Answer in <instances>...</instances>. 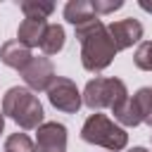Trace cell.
Returning <instances> with one entry per match:
<instances>
[{
	"label": "cell",
	"instance_id": "18",
	"mask_svg": "<svg viewBox=\"0 0 152 152\" xmlns=\"http://www.w3.org/2000/svg\"><path fill=\"white\" fill-rule=\"evenodd\" d=\"M90 5H93V12L97 17L100 14H112V12H116V10L124 7L121 0H90Z\"/></svg>",
	"mask_w": 152,
	"mask_h": 152
},
{
	"label": "cell",
	"instance_id": "16",
	"mask_svg": "<svg viewBox=\"0 0 152 152\" xmlns=\"http://www.w3.org/2000/svg\"><path fill=\"white\" fill-rule=\"evenodd\" d=\"M5 152H38V150H36V142L26 133H12L5 140Z\"/></svg>",
	"mask_w": 152,
	"mask_h": 152
},
{
	"label": "cell",
	"instance_id": "3",
	"mask_svg": "<svg viewBox=\"0 0 152 152\" xmlns=\"http://www.w3.org/2000/svg\"><path fill=\"white\" fill-rule=\"evenodd\" d=\"M81 138L90 145H100L107 152H119L128 145V133L124 126H119L116 121H112L109 116L93 112L81 128Z\"/></svg>",
	"mask_w": 152,
	"mask_h": 152
},
{
	"label": "cell",
	"instance_id": "10",
	"mask_svg": "<svg viewBox=\"0 0 152 152\" xmlns=\"http://www.w3.org/2000/svg\"><path fill=\"white\" fill-rule=\"evenodd\" d=\"M48 21H38V19H24L17 28V40L24 43L28 50L31 48H40V40L45 36Z\"/></svg>",
	"mask_w": 152,
	"mask_h": 152
},
{
	"label": "cell",
	"instance_id": "4",
	"mask_svg": "<svg viewBox=\"0 0 152 152\" xmlns=\"http://www.w3.org/2000/svg\"><path fill=\"white\" fill-rule=\"evenodd\" d=\"M128 88L121 78H102L95 76L86 83L83 88V104L93 112L97 109H114L116 104H121L124 100H128Z\"/></svg>",
	"mask_w": 152,
	"mask_h": 152
},
{
	"label": "cell",
	"instance_id": "19",
	"mask_svg": "<svg viewBox=\"0 0 152 152\" xmlns=\"http://www.w3.org/2000/svg\"><path fill=\"white\" fill-rule=\"evenodd\" d=\"M138 5H140V7L145 10V12H152V2H147V0H140Z\"/></svg>",
	"mask_w": 152,
	"mask_h": 152
},
{
	"label": "cell",
	"instance_id": "14",
	"mask_svg": "<svg viewBox=\"0 0 152 152\" xmlns=\"http://www.w3.org/2000/svg\"><path fill=\"white\" fill-rule=\"evenodd\" d=\"M21 12H24V19L48 21V17L55 12V5L48 2V0H24L21 2Z\"/></svg>",
	"mask_w": 152,
	"mask_h": 152
},
{
	"label": "cell",
	"instance_id": "5",
	"mask_svg": "<svg viewBox=\"0 0 152 152\" xmlns=\"http://www.w3.org/2000/svg\"><path fill=\"white\" fill-rule=\"evenodd\" d=\"M48 100L55 109L64 114H76L83 104V93L76 88V83L66 76H57L52 86L48 88Z\"/></svg>",
	"mask_w": 152,
	"mask_h": 152
},
{
	"label": "cell",
	"instance_id": "13",
	"mask_svg": "<svg viewBox=\"0 0 152 152\" xmlns=\"http://www.w3.org/2000/svg\"><path fill=\"white\" fill-rule=\"evenodd\" d=\"M64 40H66L64 26H62V24H48L45 36H43V40H40L43 55H57V52L64 48Z\"/></svg>",
	"mask_w": 152,
	"mask_h": 152
},
{
	"label": "cell",
	"instance_id": "9",
	"mask_svg": "<svg viewBox=\"0 0 152 152\" xmlns=\"http://www.w3.org/2000/svg\"><path fill=\"white\" fill-rule=\"evenodd\" d=\"M0 59H2L5 66L17 69V71L21 74V71L28 66V62L33 59V55H31V50H28L24 43H19V40L14 38V40H5V43H2V48H0Z\"/></svg>",
	"mask_w": 152,
	"mask_h": 152
},
{
	"label": "cell",
	"instance_id": "6",
	"mask_svg": "<svg viewBox=\"0 0 152 152\" xmlns=\"http://www.w3.org/2000/svg\"><path fill=\"white\" fill-rule=\"evenodd\" d=\"M21 78H24V83H26V88L28 90H33V93H40V90H45L48 93V88L52 86V81L57 78L55 76V64L50 62V57H33L31 62H28V66L21 71Z\"/></svg>",
	"mask_w": 152,
	"mask_h": 152
},
{
	"label": "cell",
	"instance_id": "20",
	"mask_svg": "<svg viewBox=\"0 0 152 152\" xmlns=\"http://www.w3.org/2000/svg\"><path fill=\"white\" fill-rule=\"evenodd\" d=\"M128 152H150V150H147V147H131Z\"/></svg>",
	"mask_w": 152,
	"mask_h": 152
},
{
	"label": "cell",
	"instance_id": "11",
	"mask_svg": "<svg viewBox=\"0 0 152 152\" xmlns=\"http://www.w3.org/2000/svg\"><path fill=\"white\" fill-rule=\"evenodd\" d=\"M64 19L69 24H74V28H76L81 24H88V21L97 19V14L93 12L90 0H69L64 5Z\"/></svg>",
	"mask_w": 152,
	"mask_h": 152
},
{
	"label": "cell",
	"instance_id": "17",
	"mask_svg": "<svg viewBox=\"0 0 152 152\" xmlns=\"http://www.w3.org/2000/svg\"><path fill=\"white\" fill-rule=\"evenodd\" d=\"M133 62L142 71H152V40H142L133 55Z\"/></svg>",
	"mask_w": 152,
	"mask_h": 152
},
{
	"label": "cell",
	"instance_id": "1",
	"mask_svg": "<svg viewBox=\"0 0 152 152\" xmlns=\"http://www.w3.org/2000/svg\"><path fill=\"white\" fill-rule=\"evenodd\" d=\"M74 31H76V38L81 43V64H83V69L90 71V74L104 71L116 57V48L112 43L107 24L97 17L88 24L76 26Z\"/></svg>",
	"mask_w": 152,
	"mask_h": 152
},
{
	"label": "cell",
	"instance_id": "12",
	"mask_svg": "<svg viewBox=\"0 0 152 152\" xmlns=\"http://www.w3.org/2000/svg\"><path fill=\"white\" fill-rule=\"evenodd\" d=\"M112 114H114L116 124L124 126V128H135V126L142 124V121H140V112H138L133 97H128V100H124L121 104H116V107L112 109Z\"/></svg>",
	"mask_w": 152,
	"mask_h": 152
},
{
	"label": "cell",
	"instance_id": "21",
	"mask_svg": "<svg viewBox=\"0 0 152 152\" xmlns=\"http://www.w3.org/2000/svg\"><path fill=\"white\" fill-rule=\"evenodd\" d=\"M2 128H5V114L0 112V133H2Z\"/></svg>",
	"mask_w": 152,
	"mask_h": 152
},
{
	"label": "cell",
	"instance_id": "15",
	"mask_svg": "<svg viewBox=\"0 0 152 152\" xmlns=\"http://www.w3.org/2000/svg\"><path fill=\"white\" fill-rule=\"evenodd\" d=\"M133 102H135V107L140 112V121L152 128V88H147V86L138 88L135 95H133Z\"/></svg>",
	"mask_w": 152,
	"mask_h": 152
},
{
	"label": "cell",
	"instance_id": "2",
	"mask_svg": "<svg viewBox=\"0 0 152 152\" xmlns=\"http://www.w3.org/2000/svg\"><path fill=\"white\" fill-rule=\"evenodd\" d=\"M2 114L10 116L24 131H38L45 124L43 104H40L38 95L33 90H28L26 86H12L2 95Z\"/></svg>",
	"mask_w": 152,
	"mask_h": 152
},
{
	"label": "cell",
	"instance_id": "7",
	"mask_svg": "<svg viewBox=\"0 0 152 152\" xmlns=\"http://www.w3.org/2000/svg\"><path fill=\"white\" fill-rule=\"evenodd\" d=\"M38 152H66V126L59 121H45L36 131Z\"/></svg>",
	"mask_w": 152,
	"mask_h": 152
},
{
	"label": "cell",
	"instance_id": "8",
	"mask_svg": "<svg viewBox=\"0 0 152 152\" xmlns=\"http://www.w3.org/2000/svg\"><path fill=\"white\" fill-rule=\"evenodd\" d=\"M107 31H109V36H112V43H114L116 52L131 48L133 43H140L142 33H145V31H142V24H140L138 19H133V17L107 24Z\"/></svg>",
	"mask_w": 152,
	"mask_h": 152
}]
</instances>
